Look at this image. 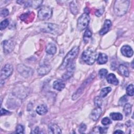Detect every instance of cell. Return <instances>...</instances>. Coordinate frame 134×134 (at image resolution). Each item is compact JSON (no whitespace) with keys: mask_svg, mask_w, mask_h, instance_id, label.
<instances>
[{"mask_svg":"<svg viewBox=\"0 0 134 134\" xmlns=\"http://www.w3.org/2000/svg\"><path fill=\"white\" fill-rule=\"evenodd\" d=\"M130 1L128 0H117L115 2L114 10L117 16H122L125 14L128 10Z\"/></svg>","mask_w":134,"mask_h":134,"instance_id":"cell-1","label":"cell"},{"mask_svg":"<svg viewBox=\"0 0 134 134\" xmlns=\"http://www.w3.org/2000/svg\"><path fill=\"white\" fill-rule=\"evenodd\" d=\"M96 52L92 48H89L83 51L82 54V59L86 64H93L96 59Z\"/></svg>","mask_w":134,"mask_h":134,"instance_id":"cell-2","label":"cell"},{"mask_svg":"<svg viewBox=\"0 0 134 134\" xmlns=\"http://www.w3.org/2000/svg\"><path fill=\"white\" fill-rule=\"evenodd\" d=\"M79 51V48L77 46L74 47L66 54L65 57L64 58L63 61L61 65H60L59 69L63 70L64 69L66 66L72 61V60L77 56Z\"/></svg>","mask_w":134,"mask_h":134,"instance_id":"cell-3","label":"cell"},{"mask_svg":"<svg viewBox=\"0 0 134 134\" xmlns=\"http://www.w3.org/2000/svg\"><path fill=\"white\" fill-rule=\"evenodd\" d=\"M90 21V16L87 13H83L78 19L77 28L79 30L82 31L87 28Z\"/></svg>","mask_w":134,"mask_h":134,"instance_id":"cell-4","label":"cell"},{"mask_svg":"<svg viewBox=\"0 0 134 134\" xmlns=\"http://www.w3.org/2000/svg\"><path fill=\"white\" fill-rule=\"evenodd\" d=\"M52 14V9L47 6H42L38 12V18L41 20L49 19Z\"/></svg>","mask_w":134,"mask_h":134,"instance_id":"cell-5","label":"cell"},{"mask_svg":"<svg viewBox=\"0 0 134 134\" xmlns=\"http://www.w3.org/2000/svg\"><path fill=\"white\" fill-rule=\"evenodd\" d=\"M40 30L44 32L54 34L59 30V26L54 24L44 23L40 26Z\"/></svg>","mask_w":134,"mask_h":134,"instance_id":"cell-6","label":"cell"},{"mask_svg":"<svg viewBox=\"0 0 134 134\" xmlns=\"http://www.w3.org/2000/svg\"><path fill=\"white\" fill-rule=\"evenodd\" d=\"M17 69L18 72L24 77H28L32 75L33 73V70L31 68L23 64H18L17 65Z\"/></svg>","mask_w":134,"mask_h":134,"instance_id":"cell-7","label":"cell"},{"mask_svg":"<svg viewBox=\"0 0 134 134\" xmlns=\"http://www.w3.org/2000/svg\"><path fill=\"white\" fill-rule=\"evenodd\" d=\"M95 75H91L90 76V77L88 78H87L85 81V82L82 84V85L80 87H79V88L77 90V91L73 94V96H72V99L73 100H75L76 99H77L79 96L80 95L83 93V90L84 89V88L86 86V85L94 79Z\"/></svg>","mask_w":134,"mask_h":134,"instance_id":"cell-8","label":"cell"},{"mask_svg":"<svg viewBox=\"0 0 134 134\" xmlns=\"http://www.w3.org/2000/svg\"><path fill=\"white\" fill-rule=\"evenodd\" d=\"M13 72V65L10 64H6L1 70V77L2 79H5L8 77Z\"/></svg>","mask_w":134,"mask_h":134,"instance_id":"cell-9","label":"cell"},{"mask_svg":"<svg viewBox=\"0 0 134 134\" xmlns=\"http://www.w3.org/2000/svg\"><path fill=\"white\" fill-rule=\"evenodd\" d=\"M4 52L5 53H9L11 52L14 48V44L12 40H6L3 41V43Z\"/></svg>","mask_w":134,"mask_h":134,"instance_id":"cell-10","label":"cell"},{"mask_svg":"<svg viewBox=\"0 0 134 134\" xmlns=\"http://www.w3.org/2000/svg\"><path fill=\"white\" fill-rule=\"evenodd\" d=\"M101 114H102V109H100V107H97L96 108H94L92 110V111L91 112L90 115V117L92 120L95 121L98 119L100 116L101 115Z\"/></svg>","mask_w":134,"mask_h":134,"instance_id":"cell-11","label":"cell"},{"mask_svg":"<svg viewBox=\"0 0 134 134\" xmlns=\"http://www.w3.org/2000/svg\"><path fill=\"white\" fill-rule=\"evenodd\" d=\"M48 132L52 134L61 133V130L60 127L55 124L51 123L48 126Z\"/></svg>","mask_w":134,"mask_h":134,"instance_id":"cell-12","label":"cell"},{"mask_svg":"<svg viewBox=\"0 0 134 134\" xmlns=\"http://www.w3.org/2000/svg\"><path fill=\"white\" fill-rule=\"evenodd\" d=\"M121 52L122 54L126 57H131L133 55V50L132 48L128 46H124L121 49Z\"/></svg>","mask_w":134,"mask_h":134,"instance_id":"cell-13","label":"cell"},{"mask_svg":"<svg viewBox=\"0 0 134 134\" xmlns=\"http://www.w3.org/2000/svg\"><path fill=\"white\" fill-rule=\"evenodd\" d=\"M51 69V67L49 65L44 64L40 66L37 70L38 73L40 75H44L48 73Z\"/></svg>","mask_w":134,"mask_h":134,"instance_id":"cell-14","label":"cell"},{"mask_svg":"<svg viewBox=\"0 0 134 134\" xmlns=\"http://www.w3.org/2000/svg\"><path fill=\"white\" fill-rule=\"evenodd\" d=\"M111 26V22L109 19H106L104 24L103 28L100 29L99 33L100 35H103L107 33Z\"/></svg>","mask_w":134,"mask_h":134,"instance_id":"cell-15","label":"cell"},{"mask_svg":"<svg viewBox=\"0 0 134 134\" xmlns=\"http://www.w3.org/2000/svg\"><path fill=\"white\" fill-rule=\"evenodd\" d=\"M53 87L56 90L60 91L64 88L65 84L63 82V81L61 80H56L53 82Z\"/></svg>","mask_w":134,"mask_h":134,"instance_id":"cell-16","label":"cell"},{"mask_svg":"<svg viewBox=\"0 0 134 134\" xmlns=\"http://www.w3.org/2000/svg\"><path fill=\"white\" fill-rule=\"evenodd\" d=\"M106 79H107V82L109 84H113L115 85H117L118 84V83H119L118 80L116 78L115 74L113 73H110L108 75H107L106 77Z\"/></svg>","mask_w":134,"mask_h":134,"instance_id":"cell-17","label":"cell"},{"mask_svg":"<svg viewBox=\"0 0 134 134\" xmlns=\"http://www.w3.org/2000/svg\"><path fill=\"white\" fill-rule=\"evenodd\" d=\"M74 70V66H73L72 65H71L68 68V71L63 75L62 79L64 80H66L69 79V78H70L73 74Z\"/></svg>","mask_w":134,"mask_h":134,"instance_id":"cell-18","label":"cell"},{"mask_svg":"<svg viewBox=\"0 0 134 134\" xmlns=\"http://www.w3.org/2000/svg\"><path fill=\"white\" fill-rule=\"evenodd\" d=\"M57 51L56 46L52 43H49L46 48V52L49 54H54Z\"/></svg>","mask_w":134,"mask_h":134,"instance_id":"cell-19","label":"cell"},{"mask_svg":"<svg viewBox=\"0 0 134 134\" xmlns=\"http://www.w3.org/2000/svg\"><path fill=\"white\" fill-rule=\"evenodd\" d=\"M108 60L107 55L103 53H100L97 59V61L99 64H105Z\"/></svg>","mask_w":134,"mask_h":134,"instance_id":"cell-20","label":"cell"},{"mask_svg":"<svg viewBox=\"0 0 134 134\" xmlns=\"http://www.w3.org/2000/svg\"><path fill=\"white\" fill-rule=\"evenodd\" d=\"M118 70L121 74L126 77H128L129 75V72L128 68L124 64H120L119 65Z\"/></svg>","mask_w":134,"mask_h":134,"instance_id":"cell-21","label":"cell"},{"mask_svg":"<svg viewBox=\"0 0 134 134\" xmlns=\"http://www.w3.org/2000/svg\"><path fill=\"white\" fill-rule=\"evenodd\" d=\"M48 111V108L44 105H39L36 108V112L40 115H43Z\"/></svg>","mask_w":134,"mask_h":134,"instance_id":"cell-22","label":"cell"},{"mask_svg":"<svg viewBox=\"0 0 134 134\" xmlns=\"http://www.w3.org/2000/svg\"><path fill=\"white\" fill-rule=\"evenodd\" d=\"M92 33L91 31V30L87 28L85 31V33L84 34V36H83V40L84 41L85 43H87L89 41V40L91 39V38L92 37Z\"/></svg>","mask_w":134,"mask_h":134,"instance_id":"cell-23","label":"cell"},{"mask_svg":"<svg viewBox=\"0 0 134 134\" xmlns=\"http://www.w3.org/2000/svg\"><path fill=\"white\" fill-rule=\"evenodd\" d=\"M70 8L71 13L74 14L76 15L78 13V8L76 4L74 1H72L70 4Z\"/></svg>","mask_w":134,"mask_h":134,"instance_id":"cell-24","label":"cell"},{"mask_svg":"<svg viewBox=\"0 0 134 134\" xmlns=\"http://www.w3.org/2000/svg\"><path fill=\"white\" fill-rule=\"evenodd\" d=\"M110 117L114 120H121L122 119V115L119 113H111Z\"/></svg>","mask_w":134,"mask_h":134,"instance_id":"cell-25","label":"cell"},{"mask_svg":"<svg viewBox=\"0 0 134 134\" xmlns=\"http://www.w3.org/2000/svg\"><path fill=\"white\" fill-rule=\"evenodd\" d=\"M111 91V88L110 87H106L105 88H103L100 92V97H105L110 91Z\"/></svg>","mask_w":134,"mask_h":134,"instance_id":"cell-26","label":"cell"},{"mask_svg":"<svg viewBox=\"0 0 134 134\" xmlns=\"http://www.w3.org/2000/svg\"><path fill=\"white\" fill-rule=\"evenodd\" d=\"M131 108L132 106L131 104L129 103H126L124 107V112L126 116H128L130 114L131 112Z\"/></svg>","mask_w":134,"mask_h":134,"instance_id":"cell-27","label":"cell"},{"mask_svg":"<svg viewBox=\"0 0 134 134\" xmlns=\"http://www.w3.org/2000/svg\"><path fill=\"white\" fill-rule=\"evenodd\" d=\"M133 84H130L126 88V92L128 95L132 96L134 94V90H133Z\"/></svg>","mask_w":134,"mask_h":134,"instance_id":"cell-28","label":"cell"},{"mask_svg":"<svg viewBox=\"0 0 134 134\" xmlns=\"http://www.w3.org/2000/svg\"><path fill=\"white\" fill-rule=\"evenodd\" d=\"M102 102L103 100L102 99V97H100V96H96L94 99V104L97 107H99L100 106H101Z\"/></svg>","mask_w":134,"mask_h":134,"instance_id":"cell-29","label":"cell"},{"mask_svg":"<svg viewBox=\"0 0 134 134\" xmlns=\"http://www.w3.org/2000/svg\"><path fill=\"white\" fill-rule=\"evenodd\" d=\"M9 24V20L7 19H6L4 20H3L2 21H1V24H0V29L1 30H3L5 28H6L7 26Z\"/></svg>","mask_w":134,"mask_h":134,"instance_id":"cell-30","label":"cell"},{"mask_svg":"<svg viewBox=\"0 0 134 134\" xmlns=\"http://www.w3.org/2000/svg\"><path fill=\"white\" fill-rule=\"evenodd\" d=\"M99 75L101 79H104L107 75V70L105 69H102L99 71Z\"/></svg>","mask_w":134,"mask_h":134,"instance_id":"cell-31","label":"cell"},{"mask_svg":"<svg viewBox=\"0 0 134 134\" xmlns=\"http://www.w3.org/2000/svg\"><path fill=\"white\" fill-rule=\"evenodd\" d=\"M127 101H128L127 96L126 95H124L120 98V99L119 100V105H125Z\"/></svg>","mask_w":134,"mask_h":134,"instance_id":"cell-32","label":"cell"},{"mask_svg":"<svg viewBox=\"0 0 134 134\" xmlns=\"http://www.w3.org/2000/svg\"><path fill=\"white\" fill-rule=\"evenodd\" d=\"M111 123V120H110V119L107 117L104 118L102 119V124L103 125H108L109 124H110Z\"/></svg>","mask_w":134,"mask_h":134,"instance_id":"cell-33","label":"cell"},{"mask_svg":"<svg viewBox=\"0 0 134 134\" xmlns=\"http://www.w3.org/2000/svg\"><path fill=\"white\" fill-rule=\"evenodd\" d=\"M86 129V126L85 124H81L80 126H79V132L80 133H84L85 132V131Z\"/></svg>","mask_w":134,"mask_h":134,"instance_id":"cell-34","label":"cell"},{"mask_svg":"<svg viewBox=\"0 0 134 134\" xmlns=\"http://www.w3.org/2000/svg\"><path fill=\"white\" fill-rule=\"evenodd\" d=\"M24 128L21 125H18L16 127V133H24Z\"/></svg>","mask_w":134,"mask_h":134,"instance_id":"cell-35","label":"cell"},{"mask_svg":"<svg viewBox=\"0 0 134 134\" xmlns=\"http://www.w3.org/2000/svg\"><path fill=\"white\" fill-rule=\"evenodd\" d=\"M42 3L41 1H31V6L34 7H38Z\"/></svg>","mask_w":134,"mask_h":134,"instance_id":"cell-36","label":"cell"},{"mask_svg":"<svg viewBox=\"0 0 134 134\" xmlns=\"http://www.w3.org/2000/svg\"><path fill=\"white\" fill-rule=\"evenodd\" d=\"M9 14V11L7 9H3L1 12V15L3 17H5Z\"/></svg>","mask_w":134,"mask_h":134,"instance_id":"cell-37","label":"cell"},{"mask_svg":"<svg viewBox=\"0 0 134 134\" xmlns=\"http://www.w3.org/2000/svg\"><path fill=\"white\" fill-rule=\"evenodd\" d=\"M103 13H104V9L103 8H99L95 12V15L97 16V17H99L103 14Z\"/></svg>","mask_w":134,"mask_h":134,"instance_id":"cell-38","label":"cell"},{"mask_svg":"<svg viewBox=\"0 0 134 134\" xmlns=\"http://www.w3.org/2000/svg\"><path fill=\"white\" fill-rule=\"evenodd\" d=\"M10 113L9 111H8V110H6V109L2 108L1 109V115H8Z\"/></svg>","mask_w":134,"mask_h":134,"instance_id":"cell-39","label":"cell"},{"mask_svg":"<svg viewBox=\"0 0 134 134\" xmlns=\"http://www.w3.org/2000/svg\"><path fill=\"white\" fill-rule=\"evenodd\" d=\"M107 129L106 128H103V127H98V131L99 133H106V131H107Z\"/></svg>","mask_w":134,"mask_h":134,"instance_id":"cell-40","label":"cell"},{"mask_svg":"<svg viewBox=\"0 0 134 134\" xmlns=\"http://www.w3.org/2000/svg\"><path fill=\"white\" fill-rule=\"evenodd\" d=\"M38 132H39V128L38 127H36L35 128V129L34 130V131L31 132V133H37Z\"/></svg>","mask_w":134,"mask_h":134,"instance_id":"cell-41","label":"cell"},{"mask_svg":"<svg viewBox=\"0 0 134 134\" xmlns=\"http://www.w3.org/2000/svg\"><path fill=\"white\" fill-rule=\"evenodd\" d=\"M114 133H124V132L120 130H116V131H114Z\"/></svg>","mask_w":134,"mask_h":134,"instance_id":"cell-42","label":"cell"}]
</instances>
